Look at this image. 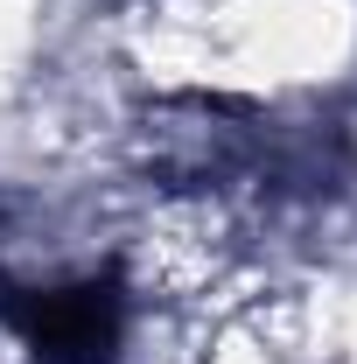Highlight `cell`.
I'll return each instance as SVG.
<instances>
[{
    "mask_svg": "<svg viewBox=\"0 0 357 364\" xmlns=\"http://www.w3.org/2000/svg\"><path fill=\"white\" fill-rule=\"evenodd\" d=\"M14 329L56 364H98L119 336V301L105 287H56V294H21Z\"/></svg>",
    "mask_w": 357,
    "mask_h": 364,
    "instance_id": "obj_1",
    "label": "cell"
}]
</instances>
